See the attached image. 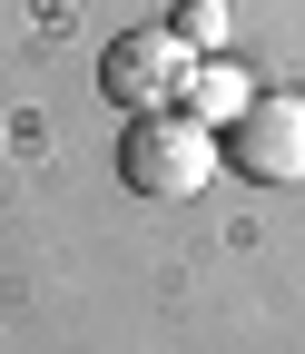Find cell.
Segmentation results:
<instances>
[{
    "label": "cell",
    "instance_id": "1",
    "mask_svg": "<svg viewBox=\"0 0 305 354\" xmlns=\"http://www.w3.org/2000/svg\"><path fill=\"white\" fill-rule=\"evenodd\" d=\"M118 177L138 197H197L216 177V128L187 118V109H138L128 138H118Z\"/></svg>",
    "mask_w": 305,
    "mask_h": 354
},
{
    "label": "cell",
    "instance_id": "2",
    "mask_svg": "<svg viewBox=\"0 0 305 354\" xmlns=\"http://www.w3.org/2000/svg\"><path fill=\"white\" fill-rule=\"evenodd\" d=\"M227 167L256 187H305V99L256 88L246 118H227Z\"/></svg>",
    "mask_w": 305,
    "mask_h": 354
},
{
    "label": "cell",
    "instance_id": "3",
    "mask_svg": "<svg viewBox=\"0 0 305 354\" xmlns=\"http://www.w3.org/2000/svg\"><path fill=\"white\" fill-rule=\"evenodd\" d=\"M178 79H187V50H178V30H118L109 50H99V88L138 118V109H167L178 99Z\"/></svg>",
    "mask_w": 305,
    "mask_h": 354
},
{
    "label": "cell",
    "instance_id": "4",
    "mask_svg": "<svg viewBox=\"0 0 305 354\" xmlns=\"http://www.w3.org/2000/svg\"><path fill=\"white\" fill-rule=\"evenodd\" d=\"M178 99H187V118H246V99H256V79L246 69H227V59H187V79H178Z\"/></svg>",
    "mask_w": 305,
    "mask_h": 354
},
{
    "label": "cell",
    "instance_id": "5",
    "mask_svg": "<svg viewBox=\"0 0 305 354\" xmlns=\"http://www.w3.org/2000/svg\"><path fill=\"white\" fill-rule=\"evenodd\" d=\"M178 50H216V39H227V10H216V0H178Z\"/></svg>",
    "mask_w": 305,
    "mask_h": 354
}]
</instances>
